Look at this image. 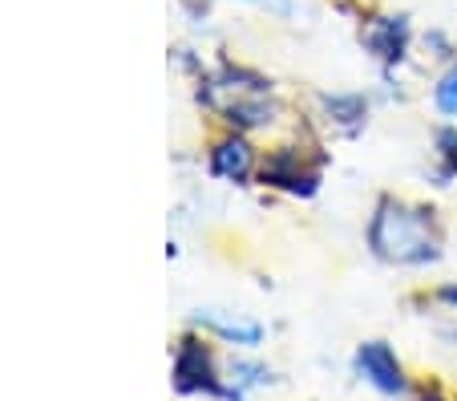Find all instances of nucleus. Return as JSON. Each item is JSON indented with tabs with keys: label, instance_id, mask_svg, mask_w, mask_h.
<instances>
[{
	"label": "nucleus",
	"instance_id": "2",
	"mask_svg": "<svg viewBox=\"0 0 457 401\" xmlns=\"http://www.w3.org/2000/svg\"><path fill=\"white\" fill-rule=\"evenodd\" d=\"M203 102L215 113H223V122L231 130H255V126H271L276 122V97H271V81L259 78L251 70H219L203 81Z\"/></svg>",
	"mask_w": 457,
	"mask_h": 401
},
{
	"label": "nucleus",
	"instance_id": "13",
	"mask_svg": "<svg viewBox=\"0 0 457 401\" xmlns=\"http://www.w3.org/2000/svg\"><path fill=\"white\" fill-rule=\"evenodd\" d=\"M243 4H259V9L276 13V17H292L295 13V0H243Z\"/></svg>",
	"mask_w": 457,
	"mask_h": 401
},
{
	"label": "nucleus",
	"instance_id": "4",
	"mask_svg": "<svg viewBox=\"0 0 457 401\" xmlns=\"http://www.w3.org/2000/svg\"><path fill=\"white\" fill-rule=\"evenodd\" d=\"M259 183L308 199V195H316V187H320V158L308 163L303 146H276V150H268L263 163H259Z\"/></svg>",
	"mask_w": 457,
	"mask_h": 401
},
{
	"label": "nucleus",
	"instance_id": "7",
	"mask_svg": "<svg viewBox=\"0 0 457 401\" xmlns=\"http://www.w3.org/2000/svg\"><path fill=\"white\" fill-rule=\"evenodd\" d=\"M255 146L243 138V130H231L211 146V175L215 179H227V183H251L255 175Z\"/></svg>",
	"mask_w": 457,
	"mask_h": 401
},
{
	"label": "nucleus",
	"instance_id": "1",
	"mask_svg": "<svg viewBox=\"0 0 457 401\" xmlns=\"http://www.w3.org/2000/svg\"><path fill=\"white\" fill-rule=\"evenodd\" d=\"M369 247L380 263L393 268H425L441 260V223L437 211L413 199L385 195L372 211Z\"/></svg>",
	"mask_w": 457,
	"mask_h": 401
},
{
	"label": "nucleus",
	"instance_id": "6",
	"mask_svg": "<svg viewBox=\"0 0 457 401\" xmlns=\"http://www.w3.org/2000/svg\"><path fill=\"white\" fill-rule=\"evenodd\" d=\"M353 369L361 381H369L372 389L385 393V397H401V393L409 389L405 365H401V357L388 349L385 340H364L353 357Z\"/></svg>",
	"mask_w": 457,
	"mask_h": 401
},
{
	"label": "nucleus",
	"instance_id": "10",
	"mask_svg": "<svg viewBox=\"0 0 457 401\" xmlns=\"http://www.w3.org/2000/svg\"><path fill=\"white\" fill-rule=\"evenodd\" d=\"M433 110H437L441 118H457V62L449 65L437 78V86H433Z\"/></svg>",
	"mask_w": 457,
	"mask_h": 401
},
{
	"label": "nucleus",
	"instance_id": "12",
	"mask_svg": "<svg viewBox=\"0 0 457 401\" xmlns=\"http://www.w3.org/2000/svg\"><path fill=\"white\" fill-rule=\"evenodd\" d=\"M231 381H235V389L243 393V385H268L271 373L263 365H243V361H239V365L231 369Z\"/></svg>",
	"mask_w": 457,
	"mask_h": 401
},
{
	"label": "nucleus",
	"instance_id": "9",
	"mask_svg": "<svg viewBox=\"0 0 457 401\" xmlns=\"http://www.w3.org/2000/svg\"><path fill=\"white\" fill-rule=\"evenodd\" d=\"M320 102H324L332 122H340L345 130H356V126H364V118H369V102H364L361 94H324Z\"/></svg>",
	"mask_w": 457,
	"mask_h": 401
},
{
	"label": "nucleus",
	"instance_id": "3",
	"mask_svg": "<svg viewBox=\"0 0 457 401\" xmlns=\"http://www.w3.org/2000/svg\"><path fill=\"white\" fill-rule=\"evenodd\" d=\"M174 389L179 393H207V397H227V401L243 397L235 385L219 381L211 345L207 340H199V337H182L179 349H174Z\"/></svg>",
	"mask_w": 457,
	"mask_h": 401
},
{
	"label": "nucleus",
	"instance_id": "11",
	"mask_svg": "<svg viewBox=\"0 0 457 401\" xmlns=\"http://www.w3.org/2000/svg\"><path fill=\"white\" fill-rule=\"evenodd\" d=\"M437 155H441V163H445L441 175H457V126L437 134Z\"/></svg>",
	"mask_w": 457,
	"mask_h": 401
},
{
	"label": "nucleus",
	"instance_id": "14",
	"mask_svg": "<svg viewBox=\"0 0 457 401\" xmlns=\"http://www.w3.org/2000/svg\"><path fill=\"white\" fill-rule=\"evenodd\" d=\"M437 300H445V305L457 313V284H445V288H437Z\"/></svg>",
	"mask_w": 457,
	"mask_h": 401
},
{
	"label": "nucleus",
	"instance_id": "5",
	"mask_svg": "<svg viewBox=\"0 0 457 401\" xmlns=\"http://www.w3.org/2000/svg\"><path fill=\"white\" fill-rule=\"evenodd\" d=\"M361 45L380 65H401L413 45V25L405 13H372L361 25Z\"/></svg>",
	"mask_w": 457,
	"mask_h": 401
},
{
	"label": "nucleus",
	"instance_id": "8",
	"mask_svg": "<svg viewBox=\"0 0 457 401\" xmlns=\"http://www.w3.org/2000/svg\"><path fill=\"white\" fill-rule=\"evenodd\" d=\"M195 321L203 329H211L215 337H223L227 345H243V349H255L263 340V324L259 321H243V316H219V313H199Z\"/></svg>",
	"mask_w": 457,
	"mask_h": 401
}]
</instances>
